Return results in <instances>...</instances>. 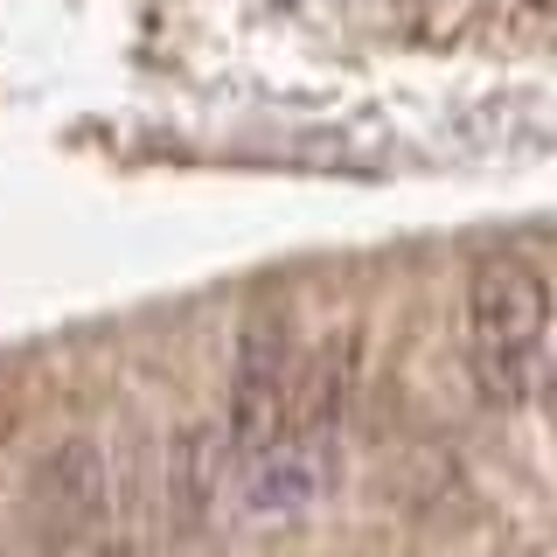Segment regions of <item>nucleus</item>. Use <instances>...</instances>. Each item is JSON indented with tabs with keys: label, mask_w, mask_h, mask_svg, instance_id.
Masks as SVG:
<instances>
[{
	"label": "nucleus",
	"mask_w": 557,
	"mask_h": 557,
	"mask_svg": "<svg viewBox=\"0 0 557 557\" xmlns=\"http://www.w3.org/2000/svg\"><path fill=\"white\" fill-rule=\"evenodd\" d=\"M28 522L49 550H84L112 530V460L98 440H63L35 460Z\"/></svg>",
	"instance_id": "nucleus-3"
},
{
	"label": "nucleus",
	"mask_w": 557,
	"mask_h": 557,
	"mask_svg": "<svg viewBox=\"0 0 557 557\" xmlns=\"http://www.w3.org/2000/svg\"><path fill=\"white\" fill-rule=\"evenodd\" d=\"M467 370L502 411L550 397V278L536 258H487L467 278Z\"/></svg>",
	"instance_id": "nucleus-1"
},
{
	"label": "nucleus",
	"mask_w": 557,
	"mask_h": 557,
	"mask_svg": "<svg viewBox=\"0 0 557 557\" xmlns=\"http://www.w3.org/2000/svg\"><path fill=\"white\" fill-rule=\"evenodd\" d=\"M300 335L293 321H251L237 335V362H231V411L216 418L223 440L237 453L265 446L272 432H286L293 418V383H300Z\"/></svg>",
	"instance_id": "nucleus-4"
},
{
	"label": "nucleus",
	"mask_w": 557,
	"mask_h": 557,
	"mask_svg": "<svg viewBox=\"0 0 557 557\" xmlns=\"http://www.w3.org/2000/svg\"><path fill=\"white\" fill-rule=\"evenodd\" d=\"M348 474V446L327 440V432H272L265 446H231V502H223V522H244V530H300L342 495Z\"/></svg>",
	"instance_id": "nucleus-2"
},
{
	"label": "nucleus",
	"mask_w": 557,
	"mask_h": 557,
	"mask_svg": "<svg viewBox=\"0 0 557 557\" xmlns=\"http://www.w3.org/2000/svg\"><path fill=\"white\" fill-rule=\"evenodd\" d=\"M223 502H231V440L216 418H202L168 446V522L182 536H202L223 522Z\"/></svg>",
	"instance_id": "nucleus-5"
}]
</instances>
